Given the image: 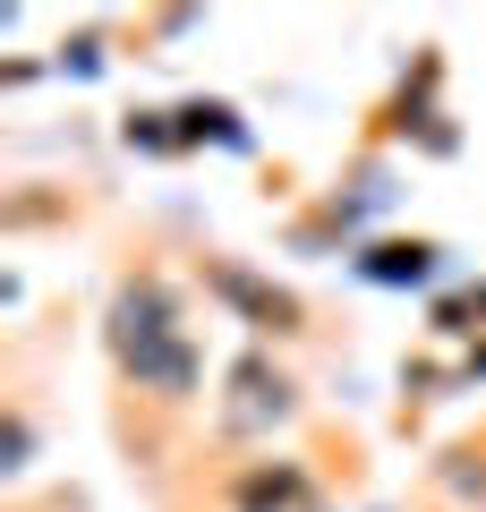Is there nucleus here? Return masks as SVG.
<instances>
[{"mask_svg":"<svg viewBox=\"0 0 486 512\" xmlns=\"http://www.w3.org/2000/svg\"><path fill=\"white\" fill-rule=\"evenodd\" d=\"M299 410V384L265 359V350H239L231 359V402H222V436H265Z\"/></svg>","mask_w":486,"mask_h":512,"instance_id":"f03ea898","label":"nucleus"},{"mask_svg":"<svg viewBox=\"0 0 486 512\" xmlns=\"http://www.w3.org/2000/svg\"><path fill=\"white\" fill-rule=\"evenodd\" d=\"M469 316H478V325H486V291H478V299H469Z\"/></svg>","mask_w":486,"mask_h":512,"instance_id":"6e6552de","label":"nucleus"},{"mask_svg":"<svg viewBox=\"0 0 486 512\" xmlns=\"http://www.w3.org/2000/svg\"><path fill=\"white\" fill-rule=\"evenodd\" d=\"M26 453H35V427H26V419H9V470H26Z\"/></svg>","mask_w":486,"mask_h":512,"instance_id":"0eeeda50","label":"nucleus"},{"mask_svg":"<svg viewBox=\"0 0 486 512\" xmlns=\"http://www.w3.org/2000/svg\"><path fill=\"white\" fill-rule=\"evenodd\" d=\"M171 120H180V146H197V137L248 146V128H239V111H231V103H188V111H171Z\"/></svg>","mask_w":486,"mask_h":512,"instance_id":"423d86ee","label":"nucleus"},{"mask_svg":"<svg viewBox=\"0 0 486 512\" xmlns=\"http://www.w3.org/2000/svg\"><path fill=\"white\" fill-rule=\"evenodd\" d=\"M103 342H111V367H120L137 393H162V402L197 393V376H205L197 333L180 325V291H171L162 274H128L120 291H111Z\"/></svg>","mask_w":486,"mask_h":512,"instance_id":"f257e3e1","label":"nucleus"},{"mask_svg":"<svg viewBox=\"0 0 486 512\" xmlns=\"http://www.w3.org/2000/svg\"><path fill=\"white\" fill-rule=\"evenodd\" d=\"M205 282H214V299H231L256 333H299V299H290L282 282L248 274V265H231V256H222V265H205Z\"/></svg>","mask_w":486,"mask_h":512,"instance_id":"7ed1b4c3","label":"nucleus"},{"mask_svg":"<svg viewBox=\"0 0 486 512\" xmlns=\"http://www.w3.org/2000/svg\"><path fill=\"white\" fill-rule=\"evenodd\" d=\"M435 265H444L435 239H376V248H359V274H367V282H393V291L435 282Z\"/></svg>","mask_w":486,"mask_h":512,"instance_id":"39448f33","label":"nucleus"},{"mask_svg":"<svg viewBox=\"0 0 486 512\" xmlns=\"http://www.w3.org/2000/svg\"><path fill=\"white\" fill-rule=\"evenodd\" d=\"M231 512H324V504H316V478L299 461H256L231 487Z\"/></svg>","mask_w":486,"mask_h":512,"instance_id":"20e7f679","label":"nucleus"}]
</instances>
